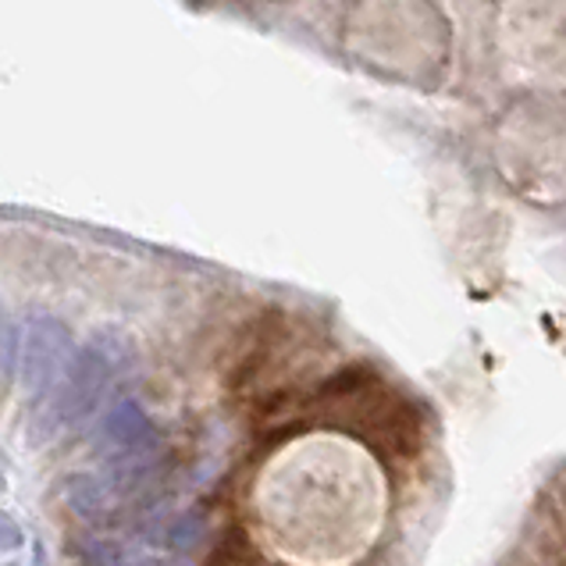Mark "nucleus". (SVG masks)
<instances>
[{
	"label": "nucleus",
	"mask_w": 566,
	"mask_h": 566,
	"mask_svg": "<svg viewBox=\"0 0 566 566\" xmlns=\"http://www.w3.org/2000/svg\"><path fill=\"white\" fill-rule=\"evenodd\" d=\"M14 548H22V527L8 513H0V553H14Z\"/></svg>",
	"instance_id": "5"
},
{
	"label": "nucleus",
	"mask_w": 566,
	"mask_h": 566,
	"mask_svg": "<svg viewBox=\"0 0 566 566\" xmlns=\"http://www.w3.org/2000/svg\"><path fill=\"white\" fill-rule=\"evenodd\" d=\"M8 489V471H4V463H0V492Z\"/></svg>",
	"instance_id": "7"
},
{
	"label": "nucleus",
	"mask_w": 566,
	"mask_h": 566,
	"mask_svg": "<svg viewBox=\"0 0 566 566\" xmlns=\"http://www.w3.org/2000/svg\"><path fill=\"white\" fill-rule=\"evenodd\" d=\"M197 521L192 516H182V521H175L171 527V548H179V553H186V548H192V542H197Z\"/></svg>",
	"instance_id": "4"
},
{
	"label": "nucleus",
	"mask_w": 566,
	"mask_h": 566,
	"mask_svg": "<svg viewBox=\"0 0 566 566\" xmlns=\"http://www.w3.org/2000/svg\"><path fill=\"white\" fill-rule=\"evenodd\" d=\"M128 357L125 338H93L90 346H83L64 367V375L57 378V385L51 388V402H46V428H69L86 420L96 402L104 399L111 378L118 375L122 360Z\"/></svg>",
	"instance_id": "1"
},
{
	"label": "nucleus",
	"mask_w": 566,
	"mask_h": 566,
	"mask_svg": "<svg viewBox=\"0 0 566 566\" xmlns=\"http://www.w3.org/2000/svg\"><path fill=\"white\" fill-rule=\"evenodd\" d=\"M8 349H11V338H8V314H4V303H0V370L8 364Z\"/></svg>",
	"instance_id": "6"
},
{
	"label": "nucleus",
	"mask_w": 566,
	"mask_h": 566,
	"mask_svg": "<svg viewBox=\"0 0 566 566\" xmlns=\"http://www.w3.org/2000/svg\"><path fill=\"white\" fill-rule=\"evenodd\" d=\"M96 442H101L104 452H115V457L125 460V457H139V452H147L150 446H157V434H154L150 417L143 413L139 402L136 399H122L118 407L104 417Z\"/></svg>",
	"instance_id": "3"
},
{
	"label": "nucleus",
	"mask_w": 566,
	"mask_h": 566,
	"mask_svg": "<svg viewBox=\"0 0 566 566\" xmlns=\"http://www.w3.org/2000/svg\"><path fill=\"white\" fill-rule=\"evenodd\" d=\"M72 357H75V338L69 325H61L51 314L29 317L22 335V364H19L25 396L43 399L57 385Z\"/></svg>",
	"instance_id": "2"
}]
</instances>
